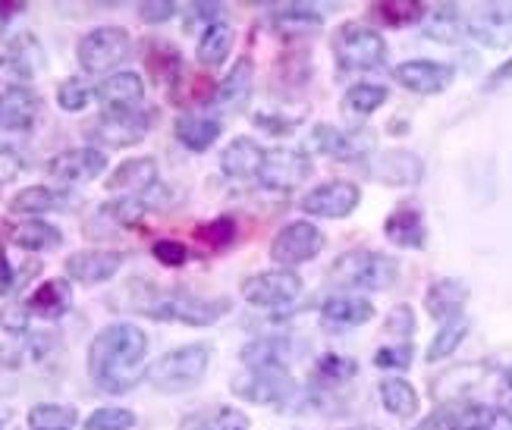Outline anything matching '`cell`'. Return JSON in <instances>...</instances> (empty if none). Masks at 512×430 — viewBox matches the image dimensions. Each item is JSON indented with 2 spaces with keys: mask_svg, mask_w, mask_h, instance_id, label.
<instances>
[{
  "mask_svg": "<svg viewBox=\"0 0 512 430\" xmlns=\"http://www.w3.org/2000/svg\"><path fill=\"white\" fill-rule=\"evenodd\" d=\"M148 336L139 324L117 321L95 333L88 346V377L107 396H126L145 380Z\"/></svg>",
  "mask_w": 512,
  "mask_h": 430,
  "instance_id": "obj_1",
  "label": "cell"
},
{
  "mask_svg": "<svg viewBox=\"0 0 512 430\" xmlns=\"http://www.w3.org/2000/svg\"><path fill=\"white\" fill-rule=\"evenodd\" d=\"M211 358H214L211 343H189L180 349H170L161 358L151 361L145 380H148V387L161 396H183L205 380Z\"/></svg>",
  "mask_w": 512,
  "mask_h": 430,
  "instance_id": "obj_2",
  "label": "cell"
},
{
  "mask_svg": "<svg viewBox=\"0 0 512 430\" xmlns=\"http://www.w3.org/2000/svg\"><path fill=\"white\" fill-rule=\"evenodd\" d=\"M327 280L337 289L384 292L399 280V264L396 258L374 252V248H349V252L333 258Z\"/></svg>",
  "mask_w": 512,
  "mask_h": 430,
  "instance_id": "obj_3",
  "label": "cell"
},
{
  "mask_svg": "<svg viewBox=\"0 0 512 430\" xmlns=\"http://www.w3.org/2000/svg\"><path fill=\"white\" fill-rule=\"evenodd\" d=\"M142 314L161 324H183V327H214L220 318H227L233 311V302L227 296L205 299L192 296V292H151V299L139 305Z\"/></svg>",
  "mask_w": 512,
  "mask_h": 430,
  "instance_id": "obj_4",
  "label": "cell"
},
{
  "mask_svg": "<svg viewBox=\"0 0 512 430\" xmlns=\"http://www.w3.org/2000/svg\"><path fill=\"white\" fill-rule=\"evenodd\" d=\"M330 51L343 73H371V70H381L387 63L384 35L365 26V22H343V26L333 32Z\"/></svg>",
  "mask_w": 512,
  "mask_h": 430,
  "instance_id": "obj_5",
  "label": "cell"
},
{
  "mask_svg": "<svg viewBox=\"0 0 512 430\" xmlns=\"http://www.w3.org/2000/svg\"><path fill=\"white\" fill-rule=\"evenodd\" d=\"M132 54V35L123 26H98L85 32L76 44V60L82 73L101 76V73H117Z\"/></svg>",
  "mask_w": 512,
  "mask_h": 430,
  "instance_id": "obj_6",
  "label": "cell"
},
{
  "mask_svg": "<svg viewBox=\"0 0 512 430\" xmlns=\"http://www.w3.org/2000/svg\"><path fill=\"white\" fill-rule=\"evenodd\" d=\"M302 277L296 270H261V274H252L242 280L239 292L252 308H264V311H280L289 308L299 296H302Z\"/></svg>",
  "mask_w": 512,
  "mask_h": 430,
  "instance_id": "obj_7",
  "label": "cell"
},
{
  "mask_svg": "<svg viewBox=\"0 0 512 430\" xmlns=\"http://www.w3.org/2000/svg\"><path fill=\"white\" fill-rule=\"evenodd\" d=\"M44 70V51L32 32L13 35L0 51V95L13 88H29V82Z\"/></svg>",
  "mask_w": 512,
  "mask_h": 430,
  "instance_id": "obj_8",
  "label": "cell"
},
{
  "mask_svg": "<svg viewBox=\"0 0 512 430\" xmlns=\"http://www.w3.org/2000/svg\"><path fill=\"white\" fill-rule=\"evenodd\" d=\"M271 261L283 270H293L299 264L315 261L324 252V233L311 220H293L280 226L271 239Z\"/></svg>",
  "mask_w": 512,
  "mask_h": 430,
  "instance_id": "obj_9",
  "label": "cell"
},
{
  "mask_svg": "<svg viewBox=\"0 0 512 430\" xmlns=\"http://www.w3.org/2000/svg\"><path fill=\"white\" fill-rule=\"evenodd\" d=\"M311 157L302 148H264V161L258 170V183L267 192H296L308 183Z\"/></svg>",
  "mask_w": 512,
  "mask_h": 430,
  "instance_id": "obj_10",
  "label": "cell"
},
{
  "mask_svg": "<svg viewBox=\"0 0 512 430\" xmlns=\"http://www.w3.org/2000/svg\"><path fill=\"white\" fill-rule=\"evenodd\" d=\"M233 393L252 405H286L296 396V380L286 365H271L258 371H242L233 377Z\"/></svg>",
  "mask_w": 512,
  "mask_h": 430,
  "instance_id": "obj_11",
  "label": "cell"
},
{
  "mask_svg": "<svg viewBox=\"0 0 512 430\" xmlns=\"http://www.w3.org/2000/svg\"><path fill=\"white\" fill-rule=\"evenodd\" d=\"M365 173L381 186L393 189H412L425 179V161L406 148H384V151H371L365 157Z\"/></svg>",
  "mask_w": 512,
  "mask_h": 430,
  "instance_id": "obj_12",
  "label": "cell"
},
{
  "mask_svg": "<svg viewBox=\"0 0 512 430\" xmlns=\"http://www.w3.org/2000/svg\"><path fill=\"white\" fill-rule=\"evenodd\" d=\"M359 205H362V189L349 183V179H327V183L305 192L299 201V208L308 217H324V220H346L359 211Z\"/></svg>",
  "mask_w": 512,
  "mask_h": 430,
  "instance_id": "obj_13",
  "label": "cell"
},
{
  "mask_svg": "<svg viewBox=\"0 0 512 430\" xmlns=\"http://www.w3.org/2000/svg\"><path fill=\"white\" fill-rule=\"evenodd\" d=\"M151 129V117L142 107L126 110H101L98 123L92 126V139L107 148H132L139 145Z\"/></svg>",
  "mask_w": 512,
  "mask_h": 430,
  "instance_id": "obj_14",
  "label": "cell"
},
{
  "mask_svg": "<svg viewBox=\"0 0 512 430\" xmlns=\"http://www.w3.org/2000/svg\"><path fill=\"white\" fill-rule=\"evenodd\" d=\"M44 170H48V176L60 186H85L107 170V154L95 145L70 148V151L54 154Z\"/></svg>",
  "mask_w": 512,
  "mask_h": 430,
  "instance_id": "obj_15",
  "label": "cell"
},
{
  "mask_svg": "<svg viewBox=\"0 0 512 430\" xmlns=\"http://www.w3.org/2000/svg\"><path fill=\"white\" fill-rule=\"evenodd\" d=\"M123 261H126L123 252H114V248H79V252L66 255L63 270H66V280H73V283L101 286L120 274Z\"/></svg>",
  "mask_w": 512,
  "mask_h": 430,
  "instance_id": "obj_16",
  "label": "cell"
},
{
  "mask_svg": "<svg viewBox=\"0 0 512 430\" xmlns=\"http://www.w3.org/2000/svg\"><path fill=\"white\" fill-rule=\"evenodd\" d=\"M453 79L456 66L440 60H406L393 66V82L403 85L412 95H440L453 85Z\"/></svg>",
  "mask_w": 512,
  "mask_h": 430,
  "instance_id": "obj_17",
  "label": "cell"
},
{
  "mask_svg": "<svg viewBox=\"0 0 512 430\" xmlns=\"http://www.w3.org/2000/svg\"><path fill=\"white\" fill-rule=\"evenodd\" d=\"M465 35L481 48H509L512 44V7L509 4H481L472 16H465Z\"/></svg>",
  "mask_w": 512,
  "mask_h": 430,
  "instance_id": "obj_18",
  "label": "cell"
},
{
  "mask_svg": "<svg viewBox=\"0 0 512 430\" xmlns=\"http://www.w3.org/2000/svg\"><path fill=\"white\" fill-rule=\"evenodd\" d=\"M311 148L318 154L337 157V161H365L371 154V132L365 129H337L330 123H318L311 129Z\"/></svg>",
  "mask_w": 512,
  "mask_h": 430,
  "instance_id": "obj_19",
  "label": "cell"
},
{
  "mask_svg": "<svg viewBox=\"0 0 512 430\" xmlns=\"http://www.w3.org/2000/svg\"><path fill=\"white\" fill-rule=\"evenodd\" d=\"M158 183H161V173H158V161H154V157H129V161H123L107 176L104 189L114 198H139Z\"/></svg>",
  "mask_w": 512,
  "mask_h": 430,
  "instance_id": "obj_20",
  "label": "cell"
},
{
  "mask_svg": "<svg viewBox=\"0 0 512 430\" xmlns=\"http://www.w3.org/2000/svg\"><path fill=\"white\" fill-rule=\"evenodd\" d=\"M252 85H255V63H252V57H239L230 66V73L214 85L208 104L220 107V110H236L249 101Z\"/></svg>",
  "mask_w": 512,
  "mask_h": 430,
  "instance_id": "obj_21",
  "label": "cell"
},
{
  "mask_svg": "<svg viewBox=\"0 0 512 430\" xmlns=\"http://www.w3.org/2000/svg\"><path fill=\"white\" fill-rule=\"evenodd\" d=\"M95 98L101 101V110H126V107H142L145 101V82L132 70H117L101 79L95 88Z\"/></svg>",
  "mask_w": 512,
  "mask_h": 430,
  "instance_id": "obj_22",
  "label": "cell"
},
{
  "mask_svg": "<svg viewBox=\"0 0 512 430\" xmlns=\"http://www.w3.org/2000/svg\"><path fill=\"white\" fill-rule=\"evenodd\" d=\"M261 161H264V148L255 139H249V135H236L220 151V173L227 179H236V183H246V179H258Z\"/></svg>",
  "mask_w": 512,
  "mask_h": 430,
  "instance_id": "obj_23",
  "label": "cell"
},
{
  "mask_svg": "<svg viewBox=\"0 0 512 430\" xmlns=\"http://www.w3.org/2000/svg\"><path fill=\"white\" fill-rule=\"evenodd\" d=\"M271 29L283 38V41H296V38H308L324 29V16L321 10L308 7V4H280L267 16Z\"/></svg>",
  "mask_w": 512,
  "mask_h": 430,
  "instance_id": "obj_24",
  "label": "cell"
},
{
  "mask_svg": "<svg viewBox=\"0 0 512 430\" xmlns=\"http://www.w3.org/2000/svg\"><path fill=\"white\" fill-rule=\"evenodd\" d=\"M41 117V98L32 88H13L0 95V132H29Z\"/></svg>",
  "mask_w": 512,
  "mask_h": 430,
  "instance_id": "obj_25",
  "label": "cell"
},
{
  "mask_svg": "<svg viewBox=\"0 0 512 430\" xmlns=\"http://www.w3.org/2000/svg\"><path fill=\"white\" fill-rule=\"evenodd\" d=\"M374 318V305L365 296H330L321 305V324L330 330H355Z\"/></svg>",
  "mask_w": 512,
  "mask_h": 430,
  "instance_id": "obj_26",
  "label": "cell"
},
{
  "mask_svg": "<svg viewBox=\"0 0 512 430\" xmlns=\"http://www.w3.org/2000/svg\"><path fill=\"white\" fill-rule=\"evenodd\" d=\"M220 132H224V123L217 117H208V113H183V117H176L173 123L176 142L192 154L211 151V145L220 139Z\"/></svg>",
  "mask_w": 512,
  "mask_h": 430,
  "instance_id": "obj_27",
  "label": "cell"
},
{
  "mask_svg": "<svg viewBox=\"0 0 512 430\" xmlns=\"http://www.w3.org/2000/svg\"><path fill=\"white\" fill-rule=\"evenodd\" d=\"M465 302H469V286L459 277H440L428 286L425 292V311L434 321H450L456 314H462Z\"/></svg>",
  "mask_w": 512,
  "mask_h": 430,
  "instance_id": "obj_28",
  "label": "cell"
},
{
  "mask_svg": "<svg viewBox=\"0 0 512 430\" xmlns=\"http://www.w3.org/2000/svg\"><path fill=\"white\" fill-rule=\"evenodd\" d=\"M32 318L41 321H57L63 318L66 311L73 308V286L66 277H54V280H44L41 286H35V292L26 299Z\"/></svg>",
  "mask_w": 512,
  "mask_h": 430,
  "instance_id": "obj_29",
  "label": "cell"
},
{
  "mask_svg": "<svg viewBox=\"0 0 512 430\" xmlns=\"http://www.w3.org/2000/svg\"><path fill=\"white\" fill-rule=\"evenodd\" d=\"M384 236L399 245V248H425L428 245V226L425 217H421L418 208L412 205H399L396 211H390V217L384 220Z\"/></svg>",
  "mask_w": 512,
  "mask_h": 430,
  "instance_id": "obj_30",
  "label": "cell"
},
{
  "mask_svg": "<svg viewBox=\"0 0 512 430\" xmlns=\"http://www.w3.org/2000/svg\"><path fill=\"white\" fill-rule=\"evenodd\" d=\"M10 245L22 248V252H32V255H41V252H54L63 242V233L60 226L41 220V217H29V220H19L13 230L7 233Z\"/></svg>",
  "mask_w": 512,
  "mask_h": 430,
  "instance_id": "obj_31",
  "label": "cell"
},
{
  "mask_svg": "<svg viewBox=\"0 0 512 430\" xmlns=\"http://www.w3.org/2000/svg\"><path fill=\"white\" fill-rule=\"evenodd\" d=\"M437 415L443 421V430H494L500 421V412L484 402H456Z\"/></svg>",
  "mask_w": 512,
  "mask_h": 430,
  "instance_id": "obj_32",
  "label": "cell"
},
{
  "mask_svg": "<svg viewBox=\"0 0 512 430\" xmlns=\"http://www.w3.org/2000/svg\"><path fill=\"white\" fill-rule=\"evenodd\" d=\"M421 35L437 41V44H456L465 35V16L456 4H437L421 19Z\"/></svg>",
  "mask_w": 512,
  "mask_h": 430,
  "instance_id": "obj_33",
  "label": "cell"
},
{
  "mask_svg": "<svg viewBox=\"0 0 512 430\" xmlns=\"http://www.w3.org/2000/svg\"><path fill=\"white\" fill-rule=\"evenodd\" d=\"M236 44V32L227 22H220V26H211L198 35V44H195V63L205 66V70H217V66H224L230 51Z\"/></svg>",
  "mask_w": 512,
  "mask_h": 430,
  "instance_id": "obj_34",
  "label": "cell"
},
{
  "mask_svg": "<svg viewBox=\"0 0 512 430\" xmlns=\"http://www.w3.org/2000/svg\"><path fill=\"white\" fill-rule=\"evenodd\" d=\"M176 430H249V421L230 405H205V409L189 412Z\"/></svg>",
  "mask_w": 512,
  "mask_h": 430,
  "instance_id": "obj_35",
  "label": "cell"
},
{
  "mask_svg": "<svg viewBox=\"0 0 512 430\" xmlns=\"http://www.w3.org/2000/svg\"><path fill=\"white\" fill-rule=\"evenodd\" d=\"M66 208V192H57L51 186H29L10 198V214L19 217H41V214H51Z\"/></svg>",
  "mask_w": 512,
  "mask_h": 430,
  "instance_id": "obj_36",
  "label": "cell"
},
{
  "mask_svg": "<svg viewBox=\"0 0 512 430\" xmlns=\"http://www.w3.org/2000/svg\"><path fill=\"white\" fill-rule=\"evenodd\" d=\"M428 7L418 0H377L368 7V16L374 22H381L387 29H406V26H421Z\"/></svg>",
  "mask_w": 512,
  "mask_h": 430,
  "instance_id": "obj_37",
  "label": "cell"
},
{
  "mask_svg": "<svg viewBox=\"0 0 512 430\" xmlns=\"http://www.w3.org/2000/svg\"><path fill=\"white\" fill-rule=\"evenodd\" d=\"M381 405L393 415V418H415L418 409H421V399H418V390L406 377H384L381 387Z\"/></svg>",
  "mask_w": 512,
  "mask_h": 430,
  "instance_id": "obj_38",
  "label": "cell"
},
{
  "mask_svg": "<svg viewBox=\"0 0 512 430\" xmlns=\"http://www.w3.org/2000/svg\"><path fill=\"white\" fill-rule=\"evenodd\" d=\"M469 333H472V318L465 311L456 314V318H450V321H443L440 330L431 339L425 358L431 361V365H437V361H443V358H450L465 343V336H469Z\"/></svg>",
  "mask_w": 512,
  "mask_h": 430,
  "instance_id": "obj_39",
  "label": "cell"
},
{
  "mask_svg": "<svg viewBox=\"0 0 512 430\" xmlns=\"http://www.w3.org/2000/svg\"><path fill=\"white\" fill-rule=\"evenodd\" d=\"M246 371H258V368H271V365H286V339H274V336H258L252 343L242 346L239 352Z\"/></svg>",
  "mask_w": 512,
  "mask_h": 430,
  "instance_id": "obj_40",
  "label": "cell"
},
{
  "mask_svg": "<svg viewBox=\"0 0 512 430\" xmlns=\"http://www.w3.org/2000/svg\"><path fill=\"white\" fill-rule=\"evenodd\" d=\"M79 424V412L73 405L41 402L29 409V427L32 430H73Z\"/></svg>",
  "mask_w": 512,
  "mask_h": 430,
  "instance_id": "obj_41",
  "label": "cell"
},
{
  "mask_svg": "<svg viewBox=\"0 0 512 430\" xmlns=\"http://www.w3.org/2000/svg\"><path fill=\"white\" fill-rule=\"evenodd\" d=\"M390 92L384 85H377V82H355L346 88V95H343V104L346 110L352 113H359V117H371L374 110H381L387 104Z\"/></svg>",
  "mask_w": 512,
  "mask_h": 430,
  "instance_id": "obj_42",
  "label": "cell"
},
{
  "mask_svg": "<svg viewBox=\"0 0 512 430\" xmlns=\"http://www.w3.org/2000/svg\"><path fill=\"white\" fill-rule=\"evenodd\" d=\"M148 70L158 82L173 85V79L183 73V57H180V51L173 48V44L151 38V44H148Z\"/></svg>",
  "mask_w": 512,
  "mask_h": 430,
  "instance_id": "obj_43",
  "label": "cell"
},
{
  "mask_svg": "<svg viewBox=\"0 0 512 430\" xmlns=\"http://www.w3.org/2000/svg\"><path fill=\"white\" fill-rule=\"evenodd\" d=\"M355 374H359L355 358L337 355V352L321 355L318 365H315V383H321V387H340V383H349Z\"/></svg>",
  "mask_w": 512,
  "mask_h": 430,
  "instance_id": "obj_44",
  "label": "cell"
},
{
  "mask_svg": "<svg viewBox=\"0 0 512 430\" xmlns=\"http://www.w3.org/2000/svg\"><path fill=\"white\" fill-rule=\"evenodd\" d=\"M145 214H148V205L142 198H114L98 208L101 220H110L117 226H139L145 220Z\"/></svg>",
  "mask_w": 512,
  "mask_h": 430,
  "instance_id": "obj_45",
  "label": "cell"
},
{
  "mask_svg": "<svg viewBox=\"0 0 512 430\" xmlns=\"http://www.w3.org/2000/svg\"><path fill=\"white\" fill-rule=\"evenodd\" d=\"M236 236H239V223L230 214H220V217H214L208 223L195 226V239L211 245V248H227V245L236 242Z\"/></svg>",
  "mask_w": 512,
  "mask_h": 430,
  "instance_id": "obj_46",
  "label": "cell"
},
{
  "mask_svg": "<svg viewBox=\"0 0 512 430\" xmlns=\"http://www.w3.org/2000/svg\"><path fill=\"white\" fill-rule=\"evenodd\" d=\"M136 421V412L120 409V405H101L88 418H82V430H132Z\"/></svg>",
  "mask_w": 512,
  "mask_h": 430,
  "instance_id": "obj_47",
  "label": "cell"
},
{
  "mask_svg": "<svg viewBox=\"0 0 512 430\" xmlns=\"http://www.w3.org/2000/svg\"><path fill=\"white\" fill-rule=\"evenodd\" d=\"M92 101H95V88L88 85L82 76H70L57 85V104L66 113H82Z\"/></svg>",
  "mask_w": 512,
  "mask_h": 430,
  "instance_id": "obj_48",
  "label": "cell"
},
{
  "mask_svg": "<svg viewBox=\"0 0 512 430\" xmlns=\"http://www.w3.org/2000/svg\"><path fill=\"white\" fill-rule=\"evenodd\" d=\"M412 358H415L412 343H390L374 352V365L381 371H406L412 365Z\"/></svg>",
  "mask_w": 512,
  "mask_h": 430,
  "instance_id": "obj_49",
  "label": "cell"
},
{
  "mask_svg": "<svg viewBox=\"0 0 512 430\" xmlns=\"http://www.w3.org/2000/svg\"><path fill=\"white\" fill-rule=\"evenodd\" d=\"M151 255L154 261H161L164 267H183L189 261V245L180 242V239H158L151 245Z\"/></svg>",
  "mask_w": 512,
  "mask_h": 430,
  "instance_id": "obj_50",
  "label": "cell"
},
{
  "mask_svg": "<svg viewBox=\"0 0 512 430\" xmlns=\"http://www.w3.org/2000/svg\"><path fill=\"white\" fill-rule=\"evenodd\" d=\"M224 13H227L224 4H208V0H205V4H192L189 7V19H186V29L192 32L195 26H205V29L220 26V22H224Z\"/></svg>",
  "mask_w": 512,
  "mask_h": 430,
  "instance_id": "obj_51",
  "label": "cell"
},
{
  "mask_svg": "<svg viewBox=\"0 0 512 430\" xmlns=\"http://www.w3.org/2000/svg\"><path fill=\"white\" fill-rule=\"evenodd\" d=\"M384 330L393 333V336H399V343H409V336L415 333V311H412L409 305H396V308L390 311V318H387Z\"/></svg>",
  "mask_w": 512,
  "mask_h": 430,
  "instance_id": "obj_52",
  "label": "cell"
},
{
  "mask_svg": "<svg viewBox=\"0 0 512 430\" xmlns=\"http://www.w3.org/2000/svg\"><path fill=\"white\" fill-rule=\"evenodd\" d=\"M176 16V4L173 0H142L139 4V19L145 26H164Z\"/></svg>",
  "mask_w": 512,
  "mask_h": 430,
  "instance_id": "obj_53",
  "label": "cell"
},
{
  "mask_svg": "<svg viewBox=\"0 0 512 430\" xmlns=\"http://www.w3.org/2000/svg\"><path fill=\"white\" fill-rule=\"evenodd\" d=\"M29 324H32V311L26 302H10L4 311H0V327L10 333H26Z\"/></svg>",
  "mask_w": 512,
  "mask_h": 430,
  "instance_id": "obj_54",
  "label": "cell"
},
{
  "mask_svg": "<svg viewBox=\"0 0 512 430\" xmlns=\"http://www.w3.org/2000/svg\"><path fill=\"white\" fill-rule=\"evenodd\" d=\"M22 173V157L10 148L0 145V186H7L13 183V179Z\"/></svg>",
  "mask_w": 512,
  "mask_h": 430,
  "instance_id": "obj_55",
  "label": "cell"
},
{
  "mask_svg": "<svg viewBox=\"0 0 512 430\" xmlns=\"http://www.w3.org/2000/svg\"><path fill=\"white\" fill-rule=\"evenodd\" d=\"M16 267L10 264V255H7V245H0V299L10 296L16 289Z\"/></svg>",
  "mask_w": 512,
  "mask_h": 430,
  "instance_id": "obj_56",
  "label": "cell"
},
{
  "mask_svg": "<svg viewBox=\"0 0 512 430\" xmlns=\"http://www.w3.org/2000/svg\"><path fill=\"white\" fill-rule=\"evenodd\" d=\"M497 412H500L503 418H509V421H512V371L506 374V383L500 387V396H497Z\"/></svg>",
  "mask_w": 512,
  "mask_h": 430,
  "instance_id": "obj_57",
  "label": "cell"
},
{
  "mask_svg": "<svg viewBox=\"0 0 512 430\" xmlns=\"http://www.w3.org/2000/svg\"><path fill=\"white\" fill-rule=\"evenodd\" d=\"M509 79H512V57H509L503 66H497V70L491 73V79H487L484 88H497V85H503V82H509Z\"/></svg>",
  "mask_w": 512,
  "mask_h": 430,
  "instance_id": "obj_58",
  "label": "cell"
},
{
  "mask_svg": "<svg viewBox=\"0 0 512 430\" xmlns=\"http://www.w3.org/2000/svg\"><path fill=\"white\" fill-rule=\"evenodd\" d=\"M349 430H381V427H349Z\"/></svg>",
  "mask_w": 512,
  "mask_h": 430,
  "instance_id": "obj_59",
  "label": "cell"
},
{
  "mask_svg": "<svg viewBox=\"0 0 512 430\" xmlns=\"http://www.w3.org/2000/svg\"><path fill=\"white\" fill-rule=\"evenodd\" d=\"M0 430H7V427H0Z\"/></svg>",
  "mask_w": 512,
  "mask_h": 430,
  "instance_id": "obj_60",
  "label": "cell"
}]
</instances>
